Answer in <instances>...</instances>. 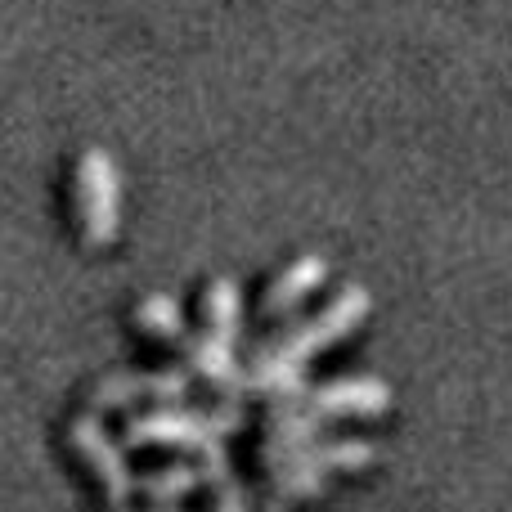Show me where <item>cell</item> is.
Wrapping results in <instances>:
<instances>
[{"instance_id": "obj_14", "label": "cell", "mask_w": 512, "mask_h": 512, "mask_svg": "<svg viewBox=\"0 0 512 512\" xmlns=\"http://www.w3.org/2000/svg\"><path fill=\"white\" fill-rule=\"evenodd\" d=\"M113 512H135V508H113ZM144 512H180V508H167V504H153V508H144Z\"/></svg>"}, {"instance_id": "obj_6", "label": "cell", "mask_w": 512, "mask_h": 512, "mask_svg": "<svg viewBox=\"0 0 512 512\" xmlns=\"http://www.w3.org/2000/svg\"><path fill=\"white\" fill-rule=\"evenodd\" d=\"M189 396V373L180 369H153V373H108L90 387V405L117 409L135 405V400H153V405H176Z\"/></svg>"}, {"instance_id": "obj_7", "label": "cell", "mask_w": 512, "mask_h": 512, "mask_svg": "<svg viewBox=\"0 0 512 512\" xmlns=\"http://www.w3.org/2000/svg\"><path fill=\"white\" fill-rule=\"evenodd\" d=\"M328 279V261L319 252H306V256H297L292 265H283L279 270V279L265 288V297H261V315L265 319H283V315H292V310L301 306V301L310 297V292H319V283Z\"/></svg>"}, {"instance_id": "obj_1", "label": "cell", "mask_w": 512, "mask_h": 512, "mask_svg": "<svg viewBox=\"0 0 512 512\" xmlns=\"http://www.w3.org/2000/svg\"><path fill=\"white\" fill-rule=\"evenodd\" d=\"M72 198H77V230L86 248H108L122 230V180H117V162L108 149H81L77 180H72Z\"/></svg>"}, {"instance_id": "obj_3", "label": "cell", "mask_w": 512, "mask_h": 512, "mask_svg": "<svg viewBox=\"0 0 512 512\" xmlns=\"http://www.w3.org/2000/svg\"><path fill=\"white\" fill-rule=\"evenodd\" d=\"M369 310H373L369 288H364V283H346V288L337 292L324 310H319V315H310L306 324L288 328L283 337H274L265 351H274V355H283V360H292V364H301V369H306L319 351H328L333 342L351 337L355 328L369 319Z\"/></svg>"}, {"instance_id": "obj_12", "label": "cell", "mask_w": 512, "mask_h": 512, "mask_svg": "<svg viewBox=\"0 0 512 512\" xmlns=\"http://www.w3.org/2000/svg\"><path fill=\"white\" fill-rule=\"evenodd\" d=\"M135 324L144 328L158 342H185V310L171 292H144L140 306H135Z\"/></svg>"}, {"instance_id": "obj_13", "label": "cell", "mask_w": 512, "mask_h": 512, "mask_svg": "<svg viewBox=\"0 0 512 512\" xmlns=\"http://www.w3.org/2000/svg\"><path fill=\"white\" fill-rule=\"evenodd\" d=\"M194 486H203V472H198V463H189V459L162 463V468L144 472V477L135 481V490L149 495L153 504H176V499H185Z\"/></svg>"}, {"instance_id": "obj_5", "label": "cell", "mask_w": 512, "mask_h": 512, "mask_svg": "<svg viewBox=\"0 0 512 512\" xmlns=\"http://www.w3.org/2000/svg\"><path fill=\"white\" fill-rule=\"evenodd\" d=\"M292 400L319 423H328V418H378L391 409V387L382 378H333L315 382Z\"/></svg>"}, {"instance_id": "obj_9", "label": "cell", "mask_w": 512, "mask_h": 512, "mask_svg": "<svg viewBox=\"0 0 512 512\" xmlns=\"http://www.w3.org/2000/svg\"><path fill=\"white\" fill-rule=\"evenodd\" d=\"M203 315H207V337H216V342L234 346L239 342V328H243V292L234 279H212L203 292Z\"/></svg>"}, {"instance_id": "obj_10", "label": "cell", "mask_w": 512, "mask_h": 512, "mask_svg": "<svg viewBox=\"0 0 512 512\" xmlns=\"http://www.w3.org/2000/svg\"><path fill=\"white\" fill-rule=\"evenodd\" d=\"M185 351H189V364L203 373L212 387L221 391H243V369L234 360V346L216 342V337H185Z\"/></svg>"}, {"instance_id": "obj_11", "label": "cell", "mask_w": 512, "mask_h": 512, "mask_svg": "<svg viewBox=\"0 0 512 512\" xmlns=\"http://www.w3.org/2000/svg\"><path fill=\"white\" fill-rule=\"evenodd\" d=\"M198 472H203V486H212V512H248V495H243V486L234 481L221 441L198 450Z\"/></svg>"}, {"instance_id": "obj_8", "label": "cell", "mask_w": 512, "mask_h": 512, "mask_svg": "<svg viewBox=\"0 0 512 512\" xmlns=\"http://www.w3.org/2000/svg\"><path fill=\"white\" fill-rule=\"evenodd\" d=\"M279 459H297V463H306V468L333 477V472L373 468V463H378V445L373 441H310V445H301V450H292V454H274V463Z\"/></svg>"}, {"instance_id": "obj_4", "label": "cell", "mask_w": 512, "mask_h": 512, "mask_svg": "<svg viewBox=\"0 0 512 512\" xmlns=\"http://www.w3.org/2000/svg\"><path fill=\"white\" fill-rule=\"evenodd\" d=\"M68 445L81 454V463H86V468L99 477L108 504L126 508V499L135 495V472H131L126 450L113 441V436H108V427L99 423V414H77V418H72V423H68Z\"/></svg>"}, {"instance_id": "obj_2", "label": "cell", "mask_w": 512, "mask_h": 512, "mask_svg": "<svg viewBox=\"0 0 512 512\" xmlns=\"http://www.w3.org/2000/svg\"><path fill=\"white\" fill-rule=\"evenodd\" d=\"M243 409L239 405H216V409H180L158 405L140 414L126 427V445H171V450H203V445L221 441V436L239 432Z\"/></svg>"}]
</instances>
